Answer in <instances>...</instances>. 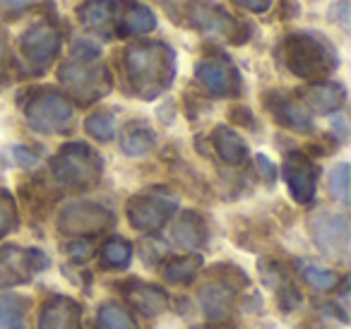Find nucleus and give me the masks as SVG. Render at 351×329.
Listing matches in <instances>:
<instances>
[{
  "label": "nucleus",
  "mask_w": 351,
  "mask_h": 329,
  "mask_svg": "<svg viewBox=\"0 0 351 329\" xmlns=\"http://www.w3.org/2000/svg\"><path fill=\"white\" fill-rule=\"evenodd\" d=\"M123 68L132 94L145 101L156 99L176 77V53L161 41H142L125 51Z\"/></svg>",
  "instance_id": "1"
},
{
  "label": "nucleus",
  "mask_w": 351,
  "mask_h": 329,
  "mask_svg": "<svg viewBox=\"0 0 351 329\" xmlns=\"http://www.w3.org/2000/svg\"><path fill=\"white\" fill-rule=\"evenodd\" d=\"M279 53H282L284 65L293 75L311 80V82H320L337 68L335 49L325 39H320L317 34H308V32L289 34L282 41Z\"/></svg>",
  "instance_id": "2"
},
{
  "label": "nucleus",
  "mask_w": 351,
  "mask_h": 329,
  "mask_svg": "<svg viewBox=\"0 0 351 329\" xmlns=\"http://www.w3.org/2000/svg\"><path fill=\"white\" fill-rule=\"evenodd\" d=\"M101 156L84 142H70L60 147L58 154L51 159V175L58 185L70 190L92 188L101 178Z\"/></svg>",
  "instance_id": "3"
},
{
  "label": "nucleus",
  "mask_w": 351,
  "mask_h": 329,
  "mask_svg": "<svg viewBox=\"0 0 351 329\" xmlns=\"http://www.w3.org/2000/svg\"><path fill=\"white\" fill-rule=\"evenodd\" d=\"M58 80L77 103L99 101L113 87L111 73L94 60H68L58 68Z\"/></svg>",
  "instance_id": "4"
},
{
  "label": "nucleus",
  "mask_w": 351,
  "mask_h": 329,
  "mask_svg": "<svg viewBox=\"0 0 351 329\" xmlns=\"http://www.w3.org/2000/svg\"><path fill=\"white\" fill-rule=\"evenodd\" d=\"M25 118L29 127L41 135H60L73 127L75 121V108L63 94L58 92H39L27 101Z\"/></svg>",
  "instance_id": "5"
},
{
  "label": "nucleus",
  "mask_w": 351,
  "mask_h": 329,
  "mask_svg": "<svg viewBox=\"0 0 351 329\" xmlns=\"http://www.w3.org/2000/svg\"><path fill=\"white\" fill-rule=\"evenodd\" d=\"M178 212V197L169 188H149L137 193L128 202V221L137 231H159L173 214Z\"/></svg>",
  "instance_id": "6"
},
{
  "label": "nucleus",
  "mask_w": 351,
  "mask_h": 329,
  "mask_svg": "<svg viewBox=\"0 0 351 329\" xmlns=\"http://www.w3.org/2000/svg\"><path fill=\"white\" fill-rule=\"evenodd\" d=\"M113 221H116V217H113V212L108 207L82 199V202H70L60 209L58 231L65 233V236L87 238L111 228Z\"/></svg>",
  "instance_id": "7"
},
{
  "label": "nucleus",
  "mask_w": 351,
  "mask_h": 329,
  "mask_svg": "<svg viewBox=\"0 0 351 329\" xmlns=\"http://www.w3.org/2000/svg\"><path fill=\"white\" fill-rule=\"evenodd\" d=\"M49 255L36 247L3 245L0 247V289H10L32 281V276L49 269Z\"/></svg>",
  "instance_id": "8"
},
{
  "label": "nucleus",
  "mask_w": 351,
  "mask_h": 329,
  "mask_svg": "<svg viewBox=\"0 0 351 329\" xmlns=\"http://www.w3.org/2000/svg\"><path fill=\"white\" fill-rule=\"evenodd\" d=\"M311 236L317 250L332 260L346 262L349 257V219L339 212H315L311 217Z\"/></svg>",
  "instance_id": "9"
},
{
  "label": "nucleus",
  "mask_w": 351,
  "mask_h": 329,
  "mask_svg": "<svg viewBox=\"0 0 351 329\" xmlns=\"http://www.w3.org/2000/svg\"><path fill=\"white\" fill-rule=\"evenodd\" d=\"M20 51L32 75H41L51 68L60 51V34L51 22H36L22 34Z\"/></svg>",
  "instance_id": "10"
},
{
  "label": "nucleus",
  "mask_w": 351,
  "mask_h": 329,
  "mask_svg": "<svg viewBox=\"0 0 351 329\" xmlns=\"http://www.w3.org/2000/svg\"><path fill=\"white\" fill-rule=\"evenodd\" d=\"M186 15L197 32L210 36H221L239 44V20L229 15L215 0H186Z\"/></svg>",
  "instance_id": "11"
},
{
  "label": "nucleus",
  "mask_w": 351,
  "mask_h": 329,
  "mask_svg": "<svg viewBox=\"0 0 351 329\" xmlns=\"http://www.w3.org/2000/svg\"><path fill=\"white\" fill-rule=\"evenodd\" d=\"M195 77L217 99L234 97L241 89L239 68L226 56H207V58H202L195 68Z\"/></svg>",
  "instance_id": "12"
},
{
  "label": "nucleus",
  "mask_w": 351,
  "mask_h": 329,
  "mask_svg": "<svg viewBox=\"0 0 351 329\" xmlns=\"http://www.w3.org/2000/svg\"><path fill=\"white\" fill-rule=\"evenodd\" d=\"M284 180H287L289 195L298 204H311L315 199L317 166L303 151H291L284 156Z\"/></svg>",
  "instance_id": "13"
},
{
  "label": "nucleus",
  "mask_w": 351,
  "mask_h": 329,
  "mask_svg": "<svg viewBox=\"0 0 351 329\" xmlns=\"http://www.w3.org/2000/svg\"><path fill=\"white\" fill-rule=\"evenodd\" d=\"M263 103L272 118L279 123V125L289 127V130H296V132H308L313 130V121H311V113L308 108L303 106L301 101H296L293 97L284 92H267L263 97Z\"/></svg>",
  "instance_id": "14"
},
{
  "label": "nucleus",
  "mask_w": 351,
  "mask_h": 329,
  "mask_svg": "<svg viewBox=\"0 0 351 329\" xmlns=\"http://www.w3.org/2000/svg\"><path fill=\"white\" fill-rule=\"evenodd\" d=\"M156 27V15L142 3L135 0H118L116 3V22H113V36H140L149 34Z\"/></svg>",
  "instance_id": "15"
},
{
  "label": "nucleus",
  "mask_w": 351,
  "mask_h": 329,
  "mask_svg": "<svg viewBox=\"0 0 351 329\" xmlns=\"http://www.w3.org/2000/svg\"><path fill=\"white\" fill-rule=\"evenodd\" d=\"M39 329H82V305L68 295H53L41 305Z\"/></svg>",
  "instance_id": "16"
},
{
  "label": "nucleus",
  "mask_w": 351,
  "mask_h": 329,
  "mask_svg": "<svg viewBox=\"0 0 351 329\" xmlns=\"http://www.w3.org/2000/svg\"><path fill=\"white\" fill-rule=\"evenodd\" d=\"M197 300H200L202 315H205L210 322H229V319L234 317L236 293L226 281L205 284L197 291Z\"/></svg>",
  "instance_id": "17"
},
{
  "label": "nucleus",
  "mask_w": 351,
  "mask_h": 329,
  "mask_svg": "<svg viewBox=\"0 0 351 329\" xmlns=\"http://www.w3.org/2000/svg\"><path fill=\"white\" fill-rule=\"evenodd\" d=\"M123 295L128 303L142 315V317H159L169 305V295L164 289L154 284H145V281H128L123 286Z\"/></svg>",
  "instance_id": "18"
},
{
  "label": "nucleus",
  "mask_w": 351,
  "mask_h": 329,
  "mask_svg": "<svg viewBox=\"0 0 351 329\" xmlns=\"http://www.w3.org/2000/svg\"><path fill=\"white\" fill-rule=\"evenodd\" d=\"M116 3L118 0H84L77 8V17L89 32H97L104 39L113 36V22H116Z\"/></svg>",
  "instance_id": "19"
},
{
  "label": "nucleus",
  "mask_w": 351,
  "mask_h": 329,
  "mask_svg": "<svg viewBox=\"0 0 351 329\" xmlns=\"http://www.w3.org/2000/svg\"><path fill=\"white\" fill-rule=\"evenodd\" d=\"M260 274H263L265 284L269 286L272 291H277V298H279V305L284 310H293L301 305V293L298 289L293 286V281L289 279L287 269H284L279 262H263L260 265Z\"/></svg>",
  "instance_id": "20"
},
{
  "label": "nucleus",
  "mask_w": 351,
  "mask_h": 329,
  "mask_svg": "<svg viewBox=\"0 0 351 329\" xmlns=\"http://www.w3.org/2000/svg\"><path fill=\"white\" fill-rule=\"evenodd\" d=\"M171 236L181 247H188V250H197L207 243V226L205 219L197 212H186L178 214V219L173 221V228H171Z\"/></svg>",
  "instance_id": "21"
},
{
  "label": "nucleus",
  "mask_w": 351,
  "mask_h": 329,
  "mask_svg": "<svg viewBox=\"0 0 351 329\" xmlns=\"http://www.w3.org/2000/svg\"><path fill=\"white\" fill-rule=\"evenodd\" d=\"M156 145V135L145 121H130L121 127V149L125 156H147Z\"/></svg>",
  "instance_id": "22"
},
{
  "label": "nucleus",
  "mask_w": 351,
  "mask_h": 329,
  "mask_svg": "<svg viewBox=\"0 0 351 329\" xmlns=\"http://www.w3.org/2000/svg\"><path fill=\"white\" fill-rule=\"evenodd\" d=\"M301 97L315 113H332L344 103L346 92L341 84L335 82H313L308 89H303Z\"/></svg>",
  "instance_id": "23"
},
{
  "label": "nucleus",
  "mask_w": 351,
  "mask_h": 329,
  "mask_svg": "<svg viewBox=\"0 0 351 329\" xmlns=\"http://www.w3.org/2000/svg\"><path fill=\"white\" fill-rule=\"evenodd\" d=\"M212 142H215V149H217V154H219V159L231 166L243 164L245 156H248V145H245V140L229 125H217L215 132H212Z\"/></svg>",
  "instance_id": "24"
},
{
  "label": "nucleus",
  "mask_w": 351,
  "mask_h": 329,
  "mask_svg": "<svg viewBox=\"0 0 351 329\" xmlns=\"http://www.w3.org/2000/svg\"><path fill=\"white\" fill-rule=\"evenodd\" d=\"M0 329H27V300L15 293H0Z\"/></svg>",
  "instance_id": "25"
},
{
  "label": "nucleus",
  "mask_w": 351,
  "mask_h": 329,
  "mask_svg": "<svg viewBox=\"0 0 351 329\" xmlns=\"http://www.w3.org/2000/svg\"><path fill=\"white\" fill-rule=\"evenodd\" d=\"M202 267V257L200 255H186V257H176L171 260L169 265L164 267V279L169 284H191L193 279L197 276Z\"/></svg>",
  "instance_id": "26"
},
{
  "label": "nucleus",
  "mask_w": 351,
  "mask_h": 329,
  "mask_svg": "<svg viewBox=\"0 0 351 329\" xmlns=\"http://www.w3.org/2000/svg\"><path fill=\"white\" fill-rule=\"evenodd\" d=\"M99 260L106 269H125L132 260V245L125 238H111L99 250Z\"/></svg>",
  "instance_id": "27"
},
{
  "label": "nucleus",
  "mask_w": 351,
  "mask_h": 329,
  "mask_svg": "<svg viewBox=\"0 0 351 329\" xmlns=\"http://www.w3.org/2000/svg\"><path fill=\"white\" fill-rule=\"evenodd\" d=\"M97 329H140L130 313L118 303H104L97 313Z\"/></svg>",
  "instance_id": "28"
},
{
  "label": "nucleus",
  "mask_w": 351,
  "mask_h": 329,
  "mask_svg": "<svg viewBox=\"0 0 351 329\" xmlns=\"http://www.w3.org/2000/svg\"><path fill=\"white\" fill-rule=\"evenodd\" d=\"M84 130L97 142H111L118 132V121L111 111H97L84 121Z\"/></svg>",
  "instance_id": "29"
},
{
  "label": "nucleus",
  "mask_w": 351,
  "mask_h": 329,
  "mask_svg": "<svg viewBox=\"0 0 351 329\" xmlns=\"http://www.w3.org/2000/svg\"><path fill=\"white\" fill-rule=\"evenodd\" d=\"M298 271H301L303 281L315 291H332L337 286V281H339L337 271L327 269V267H320V265L301 262V265H298Z\"/></svg>",
  "instance_id": "30"
},
{
  "label": "nucleus",
  "mask_w": 351,
  "mask_h": 329,
  "mask_svg": "<svg viewBox=\"0 0 351 329\" xmlns=\"http://www.w3.org/2000/svg\"><path fill=\"white\" fill-rule=\"evenodd\" d=\"M330 195L339 204H349L351 199V178H349V164H339L330 173Z\"/></svg>",
  "instance_id": "31"
},
{
  "label": "nucleus",
  "mask_w": 351,
  "mask_h": 329,
  "mask_svg": "<svg viewBox=\"0 0 351 329\" xmlns=\"http://www.w3.org/2000/svg\"><path fill=\"white\" fill-rule=\"evenodd\" d=\"M51 3L53 0H0V15L8 17V20H17L25 12L39 10V8H46Z\"/></svg>",
  "instance_id": "32"
},
{
  "label": "nucleus",
  "mask_w": 351,
  "mask_h": 329,
  "mask_svg": "<svg viewBox=\"0 0 351 329\" xmlns=\"http://www.w3.org/2000/svg\"><path fill=\"white\" fill-rule=\"evenodd\" d=\"M17 226V207L12 195L5 188H0V238H5Z\"/></svg>",
  "instance_id": "33"
},
{
  "label": "nucleus",
  "mask_w": 351,
  "mask_h": 329,
  "mask_svg": "<svg viewBox=\"0 0 351 329\" xmlns=\"http://www.w3.org/2000/svg\"><path fill=\"white\" fill-rule=\"evenodd\" d=\"M70 53L75 56V60H97L99 53H101V49H99L97 41L82 36V39L73 41V46H70Z\"/></svg>",
  "instance_id": "34"
},
{
  "label": "nucleus",
  "mask_w": 351,
  "mask_h": 329,
  "mask_svg": "<svg viewBox=\"0 0 351 329\" xmlns=\"http://www.w3.org/2000/svg\"><path fill=\"white\" fill-rule=\"evenodd\" d=\"M65 252H68V257L70 260H75V262H87L89 257H92V243L89 241H73L68 247H65Z\"/></svg>",
  "instance_id": "35"
},
{
  "label": "nucleus",
  "mask_w": 351,
  "mask_h": 329,
  "mask_svg": "<svg viewBox=\"0 0 351 329\" xmlns=\"http://www.w3.org/2000/svg\"><path fill=\"white\" fill-rule=\"evenodd\" d=\"M255 166H258L260 175L265 178V183H274V178H277V171H274V164L267 159L265 154H258L255 156Z\"/></svg>",
  "instance_id": "36"
},
{
  "label": "nucleus",
  "mask_w": 351,
  "mask_h": 329,
  "mask_svg": "<svg viewBox=\"0 0 351 329\" xmlns=\"http://www.w3.org/2000/svg\"><path fill=\"white\" fill-rule=\"evenodd\" d=\"M8 63H10V46H8V36L0 27V77L8 75Z\"/></svg>",
  "instance_id": "37"
},
{
  "label": "nucleus",
  "mask_w": 351,
  "mask_h": 329,
  "mask_svg": "<svg viewBox=\"0 0 351 329\" xmlns=\"http://www.w3.org/2000/svg\"><path fill=\"white\" fill-rule=\"evenodd\" d=\"M234 3L250 12H267L272 8V0H234Z\"/></svg>",
  "instance_id": "38"
},
{
  "label": "nucleus",
  "mask_w": 351,
  "mask_h": 329,
  "mask_svg": "<svg viewBox=\"0 0 351 329\" xmlns=\"http://www.w3.org/2000/svg\"><path fill=\"white\" fill-rule=\"evenodd\" d=\"M231 118H234L236 123H245V125H250V127L255 125V121H253V118H250L248 108H234V113H231Z\"/></svg>",
  "instance_id": "39"
},
{
  "label": "nucleus",
  "mask_w": 351,
  "mask_h": 329,
  "mask_svg": "<svg viewBox=\"0 0 351 329\" xmlns=\"http://www.w3.org/2000/svg\"><path fill=\"white\" fill-rule=\"evenodd\" d=\"M337 132H339V137L344 140L346 137V125H344V118H337Z\"/></svg>",
  "instance_id": "40"
}]
</instances>
